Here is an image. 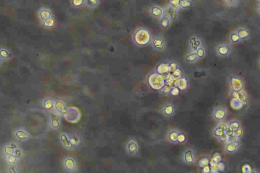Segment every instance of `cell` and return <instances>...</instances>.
Masks as SVG:
<instances>
[{"instance_id":"cell-1","label":"cell","mask_w":260,"mask_h":173,"mask_svg":"<svg viewBox=\"0 0 260 173\" xmlns=\"http://www.w3.org/2000/svg\"><path fill=\"white\" fill-rule=\"evenodd\" d=\"M134 43L140 46L147 45L151 42V35L147 29L139 28L134 32L133 35Z\"/></svg>"},{"instance_id":"cell-2","label":"cell","mask_w":260,"mask_h":173,"mask_svg":"<svg viewBox=\"0 0 260 173\" xmlns=\"http://www.w3.org/2000/svg\"><path fill=\"white\" fill-rule=\"evenodd\" d=\"M148 83L153 89L160 90L164 87L165 82L163 77L156 73L150 75L148 79Z\"/></svg>"},{"instance_id":"cell-3","label":"cell","mask_w":260,"mask_h":173,"mask_svg":"<svg viewBox=\"0 0 260 173\" xmlns=\"http://www.w3.org/2000/svg\"><path fill=\"white\" fill-rule=\"evenodd\" d=\"M64 165L65 168L69 171H74L76 170L75 161L71 157H67L64 161Z\"/></svg>"},{"instance_id":"cell-4","label":"cell","mask_w":260,"mask_h":173,"mask_svg":"<svg viewBox=\"0 0 260 173\" xmlns=\"http://www.w3.org/2000/svg\"><path fill=\"white\" fill-rule=\"evenodd\" d=\"M152 46L156 50L159 51L162 49L165 46V40L161 37H156L152 42Z\"/></svg>"},{"instance_id":"cell-5","label":"cell","mask_w":260,"mask_h":173,"mask_svg":"<svg viewBox=\"0 0 260 173\" xmlns=\"http://www.w3.org/2000/svg\"><path fill=\"white\" fill-rule=\"evenodd\" d=\"M40 18L43 22L53 16L52 11L48 8H43L39 12Z\"/></svg>"},{"instance_id":"cell-6","label":"cell","mask_w":260,"mask_h":173,"mask_svg":"<svg viewBox=\"0 0 260 173\" xmlns=\"http://www.w3.org/2000/svg\"><path fill=\"white\" fill-rule=\"evenodd\" d=\"M228 128V125L225 124H219L217 126L213 131V134L215 136L218 138H219L222 135L225 134V130Z\"/></svg>"},{"instance_id":"cell-7","label":"cell","mask_w":260,"mask_h":173,"mask_svg":"<svg viewBox=\"0 0 260 173\" xmlns=\"http://www.w3.org/2000/svg\"><path fill=\"white\" fill-rule=\"evenodd\" d=\"M183 159L186 164H192L194 162L195 156L192 150L188 149L185 152Z\"/></svg>"},{"instance_id":"cell-8","label":"cell","mask_w":260,"mask_h":173,"mask_svg":"<svg viewBox=\"0 0 260 173\" xmlns=\"http://www.w3.org/2000/svg\"><path fill=\"white\" fill-rule=\"evenodd\" d=\"M55 108L60 113L65 114L67 113V108L65 103L62 101H58L55 103Z\"/></svg>"},{"instance_id":"cell-9","label":"cell","mask_w":260,"mask_h":173,"mask_svg":"<svg viewBox=\"0 0 260 173\" xmlns=\"http://www.w3.org/2000/svg\"><path fill=\"white\" fill-rule=\"evenodd\" d=\"M239 144L237 142L236 143H227L225 145V149L229 153L235 152L238 148Z\"/></svg>"},{"instance_id":"cell-10","label":"cell","mask_w":260,"mask_h":173,"mask_svg":"<svg viewBox=\"0 0 260 173\" xmlns=\"http://www.w3.org/2000/svg\"><path fill=\"white\" fill-rule=\"evenodd\" d=\"M60 138L64 144V146H65L66 148L67 149H70L72 148V144L66 134H61V135L60 136Z\"/></svg>"},{"instance_id":"cell-11","label":"cell","mask_w":260,"mask_h":173,"mask_svg":"<svg viewBox=\"0 0 260 173\" xmlns=\"http://www.w3.org/2000/svg\"><path fill=\"white\" fill-rule=\"evenodd\" d=\"M43 22V25L44 27L47 28H52L55 27L56 25V20L54 16L49 18V19L46 20Z\"/></svg>"},{"instance_id":"cell-12","label":"cell","mask_w":260,"mask_h":173,"mask_svg":"<svg viewBox=\"0 0 260 173\" xmlns=\"http://www.w3.org/2000/svg\"><path fill=\"white\" fill-rule=\"evenodd\" d=\"M100 1L99 0H87L85 1V5L91 9H95L100 5Z\"/></svg>"},{"instance_id":"cell-13","label":"cell","mask_w":260,"mask_h":173,"mask_svg":"<svg viewBox=\"0 0 260 173\" xmlns=\"http://www.w3.org/2000/svg\"><path fill=\"white\" fill-rule=\"evenodd\" d=\"M226 115V111L225 110L222 108H218L215 111L214 113V116L215 118L218 120H222L224 119Z\"/></svg>"},{"instance_id":"cell-14","label":"cell","mask_w":260,"mask_h":173,"mask_svg":"<svg viewBox=\"0 0 260 173\" xmlns=\"http://www.w3.org/2000/svg\"><path fill=\"white\" fill-rule=\"evenodd\" d=\"M60 116L58 114H52L51 119V126L54 128H58L60 126Z\"/></svg>"},{"instance_id":"cell-15","label":"cell","mask_w":260,"mask_h":173,"mask_svg":"<svg viewBox=\"0 0 260 173\" xmlns=\"http://www.w3.org/2000/svg\"><path fill=\"white\" fill-rule=\"evenodd\" d=\"M178 134L179 132L176 130H171L168 135V138L170 141L172 143H177V137H178Z\"/></svg>"},{"instance_id":"cell-16","label":"cell","mask_w":260,"mask_h":173,"mask_svg":"<svg viewBox=\"0 0 260 173\" xmlns=\"http://www.w3.org/2000/svg\"><path fill=\"white\" fill-rule=\"evenodd\" d=\"M151 14L155 17H160L162 15V10L157 6H153L151 9Z\"/></svg>"},{"instance_id":"cell-17","label":"cell","mask_w":260,"mask_h":173,"mask_svg":"<svg viewBox=\"0 0 260 173\" xmlns=\"http://www.w3.org/2000/svg\"><path fill=\"white\" fill-rule=\"evenodd\" d=\"M128 150L130 153H134L138 149V146L136 143L134 141H132L129 143L128 145Z\"/></svg>"},{"instance_id":"cell-18","label":"cell","mask_w":260,"mask_h":173,"mask_svg":"<svg viewBox=\"0 0 260 173\" xmlns=\"http://www.w3.org/2000/svg\"><path fill=\"white\" fill-rule=\"evenodd\" d=\"M228 127L230 129H231L233 131H234L240 128V124L238 121L234 120L230 123V124H229V125H228Z\"/></svg>"},{"instance_id":"cell-19","label":"cell","mask_w":260,"mask_h":173,"mask_svg":"<svg viewBox=\"0 0 260 173\" xmlns=\"http://www.w3.org/2000/svg\"><path fill=\"white\" fill-rule=\"evenodd\" d=\"M179 89L180 90H184L187 87V82L184 78L179 79L178 84Z\"/></svg>"},{"instance_id":"cell-20","label":"cell","mask_w":260,"mask_h":173,"mask_svg":"<svg viewBox=\"0 0 260 173\" xmlns=\"http://www.w3.org/2000/svg\"><path fill=\"white\" fill-rule=\"evenodd\" d=\"M85 1L84 0H73L72 1V4L75 7L81 6L82 5H85Z\"/></svg>"},{"instance_id":"cell-21","label":"cell","mask_w":260,"mask_h":173,"mask_svg":"<svg viewBox=\"0 0 260 173\" xmlns=\"http://www.w3.org/2000/svg\"><path fill=\"white\" fill-rule=\"evenodd\" d=\"M44 106L47 109H51L54 106V101L51 99H48L44 102Z\"/></svg>"},{"instance_id":"cell-22","label":"cell","mask_w":260,"mask_h":173,"mask_svg":"<svg viewBox=\"0 0 260 173\" xmlns=\"http://www.w3.org/2000/svg\"><path fill=\"white\" fill-rule=\"evenodd\" d=\"M186 135L182 133H179L177 137V143H184L186 141Z\"/></svg>"},{"instance_id":"cell-23","label":"cell","mask_w":260,"mask_h":173,"mask_svg":"<svg viewBox=\"0 0 260 173\" xmlns=\"http://www.w3.org/2000/svg\"><path fill=\"white\" fill-rule=\"evenodd\" d=\"M173 111V108L170 105H167L164 109V113L167 115H170Z\"/></svg>"},{"instance_id":"cell-24","label":"cell","mask_w":260,"mask_h":173,"mask_svg":"<svg viewBox=\"0 0 260 173\" xmlns=\"http://www.w3.org/2000/svg\"><path fill=\"white\" fill-rule=\"evenodd\" d=\"M238 138L235 137L234 135H232L227 137V143H236L238 141Z\"/></svg>"},{"instance_id":"cell-25","label":"cell","mask_w":260,"mask_h":173,"mask_svg":"<svg viewBox=\"0 0 260 173\" xmlns=\"http://www.w3.org/2000/svg\"><path fill=\"white\" fill-rule=\"evenodd\" d=\"M243 133V132L242 129L241 128H240L238 129H237V130H235V131H234L233 135H234V136L236 137L237 138H238L239 137L242 136Z\"/></svg>"},{"instance_id":"cell-26","label":"cell","mask_w":260,"mask_h":173,"mask_svg":"<svg viewBox=\"0 0 260 173\" xmlns=\"http://www.w3.org/2000/svg\"><path fill=\"white\" fill-rule=\"evenodd\" d=\"M219 52L221 55H225L228 52V49L225 46H221L219 48Z\"/></svg>"},{"instance_id":"cell-27","label":"cell","mask_w":260,"mask_h":173,"mask_svg":"<svg viewBox=\"0 0 260 173\" xmlns=\"http://www.w3.org/2000/svg\"><path fill=\"white\" fill-rule=\"evenodd\" d=\"M0 55L3 57L5 58H8V57L9 56V54L8 52L5 49H2L1 51H0Z\"/></svg>"},{"instance_id":"cell-28","label":"cell","mask_w":260,"mask_h":173,"mask_svg":"<svg viewBox=\"0 0 260 173\" xmlns=\"http://www.w3.org/2000/svg\"><path fill=\"white\" fill-rule=\"evenodd\" d=\"M179 89H178V88L176 87H174L173 88H172L171 90L170 93L171 95L175 96L178 95V93H179Z\"/></svg>"},{"instance_id":"cell-29","label":"cell","mask_w":260,"mask_h":173,"mask_svg":"<svg viewBox=\"0 0 260 173\" xmlns=\"http://www.w3.org/2000/svg\"><path fill=\"white\" fill-rule=\"evenodd\" d=\"M172 89V88L169 86H166L165 87L163 88L162 92L164 93H167L170 92L171 90Z\"/></svg>"},{"instance_id":"cell-30","label":"cell","mask_w":260,"mask_h":173,"mask_svg":"<svg viewBox=\"0 0 260 173\" xmlns=\"http://www.w3.org/2000/svg\"><path fill=\"white\" fill-rule=\"evenodd\" d=\"M227 137L228 136L225 134H224V135H222L221 137H219V140L225 143V142H227Z\"/></svg>"},{"instance_id":"cell-31","label":"cell","mask_w":260,"mask_h":173,"mask_svg":"<svg viewBox=\"0 0 260 173\" xmlns=\"http://www.w3.org/2000/svg\"><path fill=\"white\" fill-rule=\"evenodd\" d=\"M257 173L256 171H251V173Z\"/></svg>"}]
</instances>
